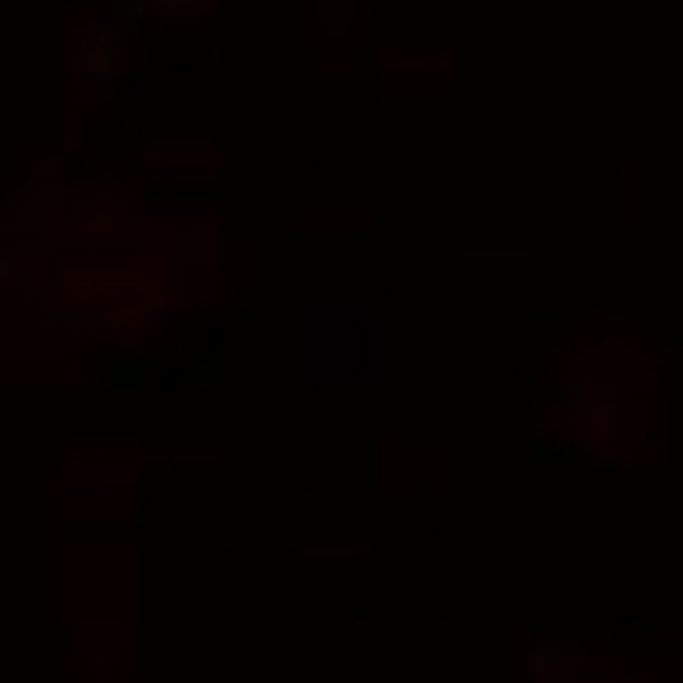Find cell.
<instances>
[{"label": "cell", "mask_w": 683, "mask_h": 683, "mask_svg": "<svg viewBox=\"0 0 683 683\" xmlns=\"http://www.w3.org/2000/svg\"><path fill=\"white\" fill-rule=\"evenodd\" d=\"M305 556H365L374 551V542H305Z\"/></svg>", "instance_id": "cell-4"}, {"label": "cell", "mask_w": 683, "mask_h": 683, "mask_svg": "<svg viewBox=\"0 0 683 683\" xmlns=\"http://www.w3.org/2000/svg\"><path fill=\"white\" fill-rule=\"evenodd\" d=\"M150 10L160 14V19H169V23H178V19H201V14H210V0H150Z\"/></svg>", "instance_id": "cell-3"}, {"label": "cell", "mask_w": 683, "mask_h": 683, "mask_svg": "<svg viewBox=\"0 0 683 683\" xmlns=\"http://www.w3.org/2000/svg\"><path fill=\"white\" fill-rule=\"evenodd\" d=\"M587 424H593L597 438H611V433H615V406H611V401H593V415H587Z\"/></svg>", "instance_id": "cell-5"}, {"label": "cell", "mask_w": 683, "mask_h": 683, "mask_svg": "<svg viewBox=\"0 0 683 683\" xmlns=\"http://www.w3.org/2000/svg\"><path fill=\"white\" fill-rule=\"evenodd\" d=\"M128 320H133L146 337H160V333H169V305L137 301V305H128Z\"/></svg>", "instance_id": "cell-2"}, {"label": "cell", "mask_w": 683, "mask_h": 683, "mask_svg": "<svg viewBox=\"0 0 683 683\" xmlns=\"http://www.w3.org/2000/svg\"><path fill=\"white\" fill-rule=\"evenodd\" d=\"M587 670V651L574 638H538L529 651V679L534 683H574Z\"/></svg>", "instance_id": "cell-1"}, {"label": "cell", "mask_w": 683, "mask_h": 683, "mask_svg": "<svg viewBox=\"0 0 683 683\" xmlns=\"http://www.w3.org/2000/svg\"><path fill=\"white\" fill-rule=\"evenodd\" d=\"M602 683H657V674L642 670V665H615V670H606Z\"/></svg>", "instance_id": "cell-6"}, {"label": "cell", "mask_w": 683, "mask_h": 683, "mask_svg": "<svg viewBox=\"0 0 683 683\" xmlns=\"http://www.w3.org/2000/svg\"><path fill=\"white\" fill-rule=\"evenodd\" d=\"M65 388H74V392H87V388H91V374H87V369H78V365H74L69 374H65Z\"/></svg>", "instance_id": "cell-7"}]
</instances>
